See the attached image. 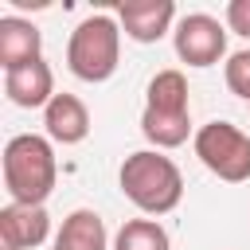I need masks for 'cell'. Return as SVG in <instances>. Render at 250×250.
Wrapping results in <instances>:
<instances>
[{
    "instance_id": "cell-1",
    "label": "cell",
    "mask_w": 250,
    "mask_h": 250,
    "mask_svg": "<svg viewBox=\"0 0 250 250\" xmlns=\"http://www.w3.org/2000/svg\"><path fill=\"white\" fill-rule=\"evenodd\" d=\"M117 184H121V195L137 211H145V215H168L184 199V176H180L176 160L164 156L160 148H137V152H129L121 160Z\"/></svg>"
},
{
    "instance_id": "cell-2",
    "label": "cell",
    "mask_w": 250,
    "mask_h": 250,
    "mask_svg": "<svg viewBox=\"0 0 250 250\" xmlns=\"http://www.w3.org/2000/svg\"><path fill=\"white\" fill-rule=\"evenodd\" d=\"M59 184V160L51 137L39 133H16L4 145V188L12 203H31L43 207L47 195Z\"/></svg>"
},
{
    "instance_id": "cell-3",
    "label": "cell",
    "mask_w": 250,
    "mask_h": 250,
    "mask_svg": "<svg viewBox=\"0 0 250 250\" xmlns=\"http://www.w3.org/2000/svg\"><path fill=\"white\" fill-rule=\"evenodd\" d=\"M141 133L152 148H180L191 133V98H188V78L184 70L168 66L156 70L145 94V113H141Z\"/></svg>"
},
{
    "instance_id": "cell-4",
    "label": "cell",
    "mask_w": 250,
    "mask_h": 250,
    "mask_svg": "<svg viewBox=\"0 0 250 250\" xmlns=\"http://www.w3.org/2000/svg\"><path fill=\"white\" fill-rule=\"evenodd\" d=\"M117 62H121V23L105 12L86 16L66 39L70 74L82 82H105V78H113Z\"/></svg>"
},
{
    "instance_id": "cell-5",
    "label": "cell",
    "mask_w": 250,
    "mask_h": 250,
    "mask_svg": "<svg viewBox=\"0 0 250 250\" xmlns=\"http://www.w3.org/2000/svg\"><path fill=\"white\" fill-rule=\"evenodd\" d=\"M191 148H195L199 164L211 176H219L227 184L250 180V137L238 125H230V121H207V125L195 129Z\"/></svg>"
},
{
    "instance_id": "cell-6",
    "label": "cell",
    "mask_w": 250,
    "mask_h": 250,
    "mask_svg": "<svg viewBox=\"0 0 250 250\" xmlns=\"http://www.w3.org/2000/svg\"><path fill=\"white\" fill-rule=\"evenodd\" d=\"M172 47H176V59L188 66H199V70L215 66L227 55V23H219L207 12H191V16L176 20Z\"/></svg>"
},
{
    "instance_id": "cell-7",
    "label": "cell",
    "mask_w": 250,
    "mask_h": 250,
    "mask_svg": "<svg viewBox=\"0 0 250 250\" xmlns=\"http://www.w3.org/2000/svg\"><path fill=\"white\" fill-rule=\"evenodd\" d=\"M117 23L133 43H156L176 31V4L172 0H121Z\"/></svg>"
},
{
    "instance_id": "cell-8",
    "label": "cell",
    "mask_w": 250,
    "mask_h": 250,
    "mask_svg": "<svg viewBox=\"0 0 250 250\" xmlns=\"http://www.w3.org/2000/svg\"><path fill=\"white\" fill-rule=\"evenodd\" d=\"M47 234H51L47 207L8 203L0 211V242H4V250H35V246L47 242Z\"/></svg>"
},
{
    "instance_id": "cell-9",
    "label": "cell",
    "mask_w": 250,
    "mask_h": 250,
    "mask_svg": "<svg viewBox=\"0 0 250 250\" xmlns=\"http://www.w3.org/2000/svg\"><path fill=\"white\" fill-rule=\"evenodd\" d=\"M43 59V31L23 16H0V66L20 70L27 62Z\"/></svg>"
},
{
    "instance_id": "cell-10",
    "label": "cell",
    "mask_w": 250,
    "mask_h": 250,
    "mask_svg": "<svg viewBox=\"0 0 250 250\" xmlns=\"http://www.w3.org/2000/svg\"><path fill=\"white\" fill-rule=\"evenodd\" d=\"M4 94L20 109H47L51 98H55V70L47 66V59L27 62L20 70H8L4 74Z\"/></svg>"
},
{
    "instance_id": "cell-11",
    "label": "cell",
    "mask_w": 250,
    "mask_h": 250,
    "mask_svg": "<svg viewBox=\"0 0 250 250\" xmlns=\"http://www.w3.org/2000/svg\"><path fill=\"white\" fill-rule=\"evenodd\" d=\"M43 125L55 145H82L90 137V109L74 94H55L51 105L43 109Z\"/></svg>"
},
{
    "instance_id": "cell-12",
    "label": "cell",
    "mask_w": 250,
    "mask_h": 250,
    "mask_svg": "<svg viewBox=\"0 0 250 250\" xmlns=\"http://www.w3.org/2000/svg\"><path fill=\"white\" fill-rule=\"evenodd\" d=\"M55 250H113V246H109L102 215L90 207H78L62 219V227L55 234Z\"/></svg>"
},
{
    "instance_id": "cell-13",
    "label": "cell",
    "mask_w": 250,
    "mask_h": 250,
    "mask_svg": "<svg viewBox=\"0 0 250 250\" xmlns=\"http://www.w3.org/2000/svg\"><path fill=\"white\" fill-rule=\"evenodd\" d=\"M113 250H172V238L156 219H129L113 234Z\"/></svg>"
},
{
    "instance_id": "cell-14",
    "label": "cell",
    "mask_w": 250,
    "mask_h": 250,
    "mask_svg": "<svg viewBox=\"0 0 250 250\" xmlns=\"http://www.w3.org/2000/svg\"><path fill=\"white\" fill-rule=\"evenodd\" d=\"M223 78H227V90L250 105V47H246V51H234V55H227Z\"/></svg>"
},
{
    "instance_id": "cell-15",
    "label": "cell",
    "mask_w": 250,
    "mask_h": 250,
    "mask_svg": "<svg viewBox=\"0 0 250 250\" xmlns=\"http://www.w3.org/2000/svg\"><path fill=\"white\" fill-rule=\"evenodd\" d=\"M227 31L250 39V0H230L227 4Z\"/></svg>"
}]
</instances>
